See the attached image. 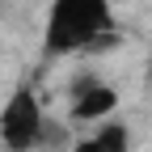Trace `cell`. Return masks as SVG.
<instances>
[{
  "mask_svg": "<svg viewBox=\"0 0 152 152\" xmlns=\"http://www.w3.org/2000/svg\"><path fill=\"white\" fill-rule=\"evenodd\" d=\"M72 152H131V135H127L123 123H110V118H106L89 140H80Z\"/></svg>",
  "mask_w": 152,
  "mask_h": 152,
  "instance_id": "cell-4",
  "label": "cell"
},
{
  "mask_svg": "<svg viewBox=\"0 0 152 152\" xmlns=\"http://www.w3.org/2000/svg\"><path fill=\"white\" fill-rule=\"evenodd\" d=\"M42 131H47V118H42V106L30 89H17L9 106L0 110V140H4L9 152H30L34 144H42Z\"/></svg>",
  "mask_w": 152,
  "mask_h": 152,
  "instance_id": "cell-2",
  "label": "cell"
},
{
  "mask_svg": "<svg viewBox=\"0 0 152 152\" xmlns=\"http://www.w3.org/2000/svg\"><path fill=\"white\" fill-rule=\"evenodd\" d=\"M110 30H114L110 0H55L42 47L47 55H76V51H89Z\"/></svg>",
  "mask_w": 152,
  "mask_h": 152,
  "instance_id": "cell-1",
  "label": "cell"
},
{
  "mask_svg": "<svg viewBox=\"0 0 152 152\" xmlns=\"http://www.w3.org/2000/svg\"><path fill=\"white\" fill-rule=\"evenodd\" d=\"M114 110H118V93L110 85L93 80V76H85L76 85V93H72V118L76 123H106V114H114Z\"/></svg>",
  "mask_w": 152,
  "mask_h": 152,
  "instance_id": "cell-3",
  "label": "cell"
}]
</instances>
